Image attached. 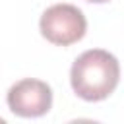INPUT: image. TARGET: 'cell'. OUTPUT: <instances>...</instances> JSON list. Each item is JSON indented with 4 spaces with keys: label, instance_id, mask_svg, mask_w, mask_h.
Returning a JSON list of instances; mask_svg holds the SVG:
<instances>
[{
    "label": "cell",
    "instance_id": "277c9868",
    "mask_svg": "<svg viewBox=\"0 0 124 124\" xmlns=\"http://www.w3.org/2000/svg\"><path fill=\"white\" fill-rule=\"evenodd\" d=\"M87 2H95V4H103V2H108V0H87Z\"/></svg>",
    "mask_w": 124,
    "mask_h": 124
},
{
    "label": "cell",
    "instance_id": "6da1fadb",
    "mask_svg": "<svg viewBox=\"0 0 124 124\" xmlns=\"http://www.w3.org/2000/svg\"><path fill=\"white\" fill-rule=\"evenodd\" d=\"M120 66L114 54L103 48L85 50L76 58L70 70V83L78 97L85 101H103L118 85Z\"/></svg>",
    "mask_w": 124,
    "mask_h": 124
},
{
    "label": "cell",
    "instance_id": "3957f363",
    "mask_svg": "<svg viewBox=\"0 0 124 124\" xmlns=\"http://www.w3.org/2000/svg\"><path fill=\"white\" fill-rule=\"evenodd\" d=\"M8 107L14 114L23 118L43 116L52 107V91L41 79H19L8 91Z\"/></svg>",
    "mask_w": 124,
    "mask_h": 124
},
{
    "label": "cell",
    "instance_id": "7a4b0ae2",
    "mask_svg": "<svg viewBox=\"0 0 124 124\" xmlns=\"http://www.w3.org/2000/svg\"><path fill=\"white\" fill-rule=\"evenodd\" d=\"M39 27L46 41L52 45L68 46L85 35L87 21L79 8L72 4H54L43 12Z\"/></svg>",
    "mask_w": 124,
    "mask_h": 124
}]
</instances>
